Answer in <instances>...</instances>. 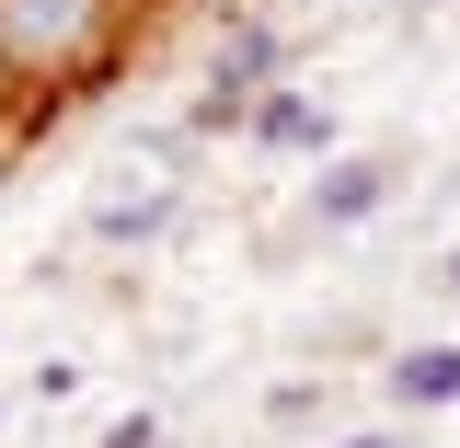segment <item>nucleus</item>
<instances>
[{
    "label": "nucleus",
    "mask_w": 460,
    "mask_h": 448,
    "mask_svg": "<svg viewBox=\"0 0 460 448\" xmlns=\"http://www.w3.org/2000/svg\"><path fill=\"white\" fill-rule=\"evenodd\" d=\"M334 448H402V437H392V426H368V437H334Z\"/></svg>",
    "instance_id": "7"
},
{
    "label": "nucleus",
    "mask_w": 460,
    "mask_h": 448,
    "mask_svg": "<svg viewBox=\"0 0 460 448\" xmlns=\"http://www.w3.org/2000/svg\"><path fill=\"white\" fill-rule=\"evenodd\" d=\"M449 299H460V253H449Z\"/></svg>",
    "instance_id": "9"
},
{
    "label": "nucleus",
    "mask_w": 460,
    "mask_h": 448,
    "mask_svg": "<svg viewBox=\"0 0 460 448\" xmlns=\"http://www.w3.org/2000/svg\"><path fill=\"white\" fill-rule=\"evenodd\" d=\"M127 23H138V0H0V69L58 104L127 57Z\"/></svg>",
    "instance_id": "1"
},
{
    "label": "nucleus",
    "mask_w": 460,
    "mask_h": 448,
    "mask_svg": "<svg viewBox=\"0 0 460 448\" xmlns=\"http://www.w3.org/2000/svg\"><path fill=\"white\" fill-rule=\"evenodd\" d=\"M380 196H392V162H380V150H357V162H323V184H311V219H323V230H357Z\"/></svg>",
    "instance_id": "2"
},
{
    "label": "nucleus",
    "mask_w": 460,
    "mask_h": 448,
    "mask_svg": "<svg viewBox=\"0 0 460 448\" xmlns=\"http://www.w3.org/2000/svg\"><path fill=\"white\" fill-rule=\"evenodd\" d=\"M104 448H162V414H150V402H138V414H115V426H104Z\"/></svg>",
    "instance_id": "6"
},
{
    "label": "nucleus",
    "mask_w": 460,
    "mask_h": 448,
    "mask_svg": "<svg viewBox=\"0 0 460 448\" xmlns=\"http://www.w3.org/2000/svg\"><path fill=\"white\" fill-rule=\"evenodd\" d=\"M392 402H402V414L460 402V345H414V356H392Z\"/></svg>",
    "instance_id": "3"
},
{
    "label": "nucleus",
    "mask_w": 460,
    "mask_h": 448,
    "mask_svg": "<svg viewBox=\"0 0 460 448\" xmlns=\"http://www.w3.org/2000/svg\"><path fill=\"white\" fill-rule=\"evenodd\" d=\"M162 219H172V184H138V196H104V207H93V230H104V242H150Z\"/></svg>",
    "instance_id": "5"
},
{
    "label": "nucleus",
    "mask_w": 460,
    "mask_h": 448,
    "mask_svg": "<svg viewBox=\"0 0 460 448\" xmlns=\"http://www.w3.org/2000/svg\"><path fill=\"white\" fill-rule=\"evenodd\" d=\"M253 12H265V23H277V12H299V0H253Z\"/></svg>",
    "instance_id": "8"
},
{
    "label": "nucleus",
    "mask_w": 460,
    "mask_h": 448,
    "mask_svg": "<svg viewBox=\"0 0 460 448\" xmlns=\"http://www.w3.org/2000/svg\"><path fill=\"white\" fill-rule=\"evenodd\" d=\"M253 138H265V150H323L334 115L311 104V92H265V104H253Z\"/></svg>",
    "instance_id": "4"
}]
</instances>
